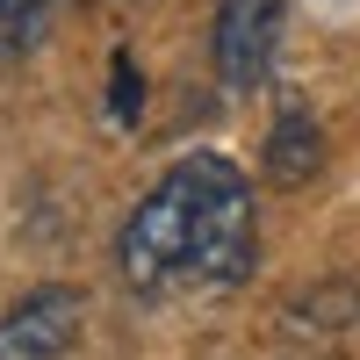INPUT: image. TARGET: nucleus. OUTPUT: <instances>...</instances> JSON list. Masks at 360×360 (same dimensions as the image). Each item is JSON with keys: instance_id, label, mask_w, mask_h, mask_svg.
<instances>
[{"instance_id": "obj_6", "label": "nucleus", "mask_w": 360, "mask_h": 360, "mask_svg": "<svg viewBox=\"0 0 360 360\" xmlns=\"http://www.w3.org/2000/svg\"><path fill=\"white\" fill-rule=\"evenodd\" d=\"M51 15H58V0H0V65H22L51 37Z\"/></svg>"}, {"instance_id": "obj_1", "label": "nucleus", "mask_w": 360, "mask_h": 360, "mask_svg": "<svg viewBox=\"0 0 360 360\" xmlns=\"http://www.w3.org/2000/svg\"><path fill=\"white\" fill-rule=\"evenodd\" d=\"M188 252H195V159H180L152 180V195H137V209L115 231V274L137 303L188 288Z\"/></svg>"}, {"instance_id": "obj_5", "label": "nucleus", "mask_w": 360, "mask_h": 360, "mask_svg": "<svg viewBox=\"0 0 360 360\" xmlns=\"http://www.w3.org/2000/svg\"><path fill=\"white\" fill-rule=\"evenodd\" d=\"M324 173V130H317V115L303 101H281L274 115V130H266V188H310V180Z\"/></svg>"}, {"instance_id": "obj_2", "label": "nucleus", "mask_w": 360, "mask_h": 360, "mask_svg": "<svg viewBox=\"0 0 360 360\" xmlns=\"http://www.w3.org/2000/svg\"><path fill=\"white\" fill-rule=\"evenodd\" d=\"M195 159V252H188V288H238L259 259V195L224 152H188Z\"/></svg>"}, {"instance_id": "obj_7", "label": "nucleus", "mask_w": 360, "mask_h": 360, "mask_svg": "<svg viewBox=\"0 0 360 360\" xmlns=\"http://www.w3.org/2000/svg\"><path fill=\"white\" fill-rule=\"evenodd\" d=\"M137 94H144V86H137V65H130V51H115V79H108V108H115V123H137Z\"/></svg>"}, {"instance_id": "obj_3", "label": "nucleus", "mask_w": 360, "mask_h": 360, "mask_svg": "<svg viewBox=\"0 0 360 360\" xmlns=\"http://www.w3.org/2000/svg\"><path fill=\"white\" fill-rule=\"evenodd\" d=\"M281 22H288V0H217V22H209V65L231 94H252L266 86L281 58Z\"/></svg>"}, {"instance_id": "obj_4", "label": "nucleus", "mask_w": 360, "mask_h": 360, "mask_svg": "<svg viewBox=\"0 0 360 360\" xmlns=\"http://www.w3.org/2000/svg\"><path fill=\"white\" fill-rule=\"evenodd\" d=\"M86 332V295L72 281H44L0 310V360H65Z\"/></svg>"}]
</instances>
